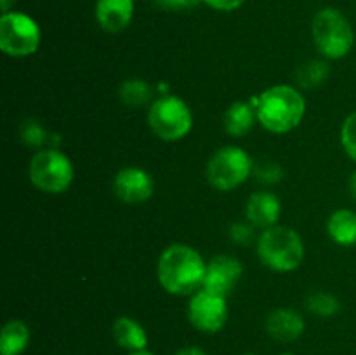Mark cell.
Returning a JSON list of instances; mask_svg holds the SVG:
<instances>
[{
  "instance_id": "cell-19",
  "label": "cell",
  "mask_w": 356,
  "mask_h": 355,
  "mask_svg": "<svg viewBox=\"0 0 356 355\" xmlns=\"http://www.w3.org/2000/svg\"><path fill=\"white\" fill-rule=\"evenodd\" d=\"M118 94H120L122 103L127 104L129 108H141L149 103L153 89L149 84L145 82V80L131 79L127 80V82L122 84Z\"/></svg>"
},
{
  "instance_id": "cell-16",
  "label": "cell",
  "mask_w": 356,
  "mask_h": 355,
  "mask_svg": "<svg viewBox=\"0 0 356 355\" xmlns=\"http://www.w3.org/2000/svg\"><path fill=\"white\" fill-rule=\"evenodd\" d=\"M256 118L257 111L254 104L245 103V101H236V103L229 104L222 122H225V129L229 136L242 138L254 127Z\"/></svg>"
},
{
  "instance_id": "cell-15",
  "label": "cell",
  "mask_w": 356,
  "mask_h": 355,
  "mask_svg": "<svg viewBox=\"0 0 356 355\" xmlns=\"http://www.w3.org/2000/svg\"><path fill=\"white\" fill-rule=\"evenodd\" d=\"M111 334H113L115 343L127 350L129 354L146 350L148 347V334L145 327L131 317H118L111 327Z\"/></svg>"
},
{
  "instance_id": "cell-6",
  "label": "cell",
  "mask_w": 356,
  "mask_h": 355,
  "mask_svg": "<svg viewBox=\"0 0 356 355\" xmlns=\"http://www.w3.org/2000/svg\"><path fill=\"white\" fill-rule=\"evenodd\" d=\"M30 180L45 194H63L73 181L72 160L56 148L42 150L31 159Z\"/></svg>"
},
{
  "instance_id": "cell-12",
  "label": "cell",
  "mask_w": 356,
  "mask_h": 355,
  "mask_svg": "<svg viewBox=\"0 0 356 355\" xmlns=\"http://www.w3.org/2000/svg\"><path fill=\"white\" fill-rule=\"evenodd\" d=\"M134 0H97L96 19L108 33H118L131 24Z\"/></svg>"
},
{
  "instance_id": "cell-33",
  "label": "cell",
  "mask_w": 356,
  "mask_h": 355,
  "mask_svg": "<svg viewBox=\"0 0 356 355\" xmlns=\"http://www.w3.org/2000/svg\"><path fill=\"white\" fill-rule=\"evenodd\" d=\"M243 355H254V354H243Z\"/></svg>"
},
{
  "instance_id": "cell-28",
  "label": "cell",
  "mask_w": 356,
  "mask_h": 355,
  "mask_svg": "<svg viewBox=\"0 0 356 355\" xmlns=\"http://www.w3.org/2000/svg\"><path fill=\"white\" fill-rule=\"evenodd\" d=\"M174 355H207V354L198 347H184L181 348V350H177Z\"/></svg>"
},
{
  "instance_id": "cell-14",
  "label": "cell",
  "mask_w": 356,
  "mask_h": 355,
  "mask_svg": "<svg viewBox=\"0 0 356 355\" xmlns=\"http://www.w3.org/2000/svg\"><path fill=\"white\" fill-rule=\"evenodd\" d=\"M280 198L271 191H256L250 195L245 207V216L249 223L257 228H271L280 218Z\"/></svg>"
},
{
  "instance_id": "cell-31",
  "label": "cell",
  "mask_w": 356,
  "mask_h": 355,
  "mask_svg": "<svg viewBox=\"0 0 356 355\" xmlns=\"http://www.w3.org/2000/svg\"><path fill=\"white\" fill-rule=\"evenodd\" d=\"M129 355H153V354H152V352H148V350H141V352H131Z\"/></svg>"
},
{
  "instance_id": "cell-26",
  "label": "cell",
  "mask_w": 356,
  "mask_h": 355,
  "mask_svg": "<svg viewBox=\"0 0 356 355\" xmlns=\"http://www.w3.org/2000/svg\"><path fill=\"white\" fill-rule=\"evenodd\" d=\"M200 0H155L156 6L163 10H188Z\"/></svg>"
},
{
  "instance_id": "cell-9",
  "label": "cell",
  "mask_w": 356,
  "mask_h": 355,
  "mask_svg": "<svg viewBox=\"0 0 356 355\" xmlns=\"http://www.w3.org/2000/svg\"><path fill=\"white\" fill-rule=\"evenodd\" d=\"M188 319L191 326L202 333L214 334L225 327L228 320V305L226 298L200 289L195 292L188 305Z\"/></svg>"
},
{
  "instance_id": "cell-10",
  "label": "cell",
  "mask_w": 356,
  "mask_h": 355,
  "mask_svg": "<svg viewBox=\"0 0 356 355\" xmlns=\"http://www.w3.org/2000/svg\"><path fill=\"white\" fill-rule=\"evenodd\" d=\"M242 275L243 267L236 258L228 256V254H219L209 261L202 289L226 298L238 284Z\"/></svg>"
},
{
  "instance_id": "cell-23",
  "label": "cell",
  "mask_w": 356,
  "mask_h": 355,
  "mask_svg": "<svg viewBox=\"0 0 356 355\" xmlns=\"http://www.w3.org/2000/svg\"><path fill=\"white\" fill-rule=\"evenodd\" d=\"M254 173H256L257 181H259V183H264V184L280 183L282 178H284V169H282L280 164L270 162V160L257 164L256 169H254Z\"/></svg>"
},
{
  "instance_id": "cell-11",
  "label": "cell",
  "mask_w": 356,
  "mask_h": 355,
  "mask_svg": "<svg viewBox=\"0 0 356 355\" xmlns=\"http://www.w3.org/2000/svg\"><path fill=\"white\" fill-rule=\"evenodd\" d=\"M152 176L139 167H125L115 176L113 190L122 202L127 204H141L153 195Z\"/></svg>"
},
{
  "instance_id": "cell-1",
  "label": "cell",
  "mask_w": 356,
  "mask_h": 355,
  "mask_svg": "<svg viewBox=\"0 0 356 355\" xmlns=\"http://www.w3.org/2000/svg\"><path fill=\"white\" fill-rule=\"evenodd\" d=\"M207 263L186 244L167 247L159 260V281L167 292L188 296L198 292L204 285Z\"/></svg>"
},
{
  "instance_id": "cell-24",
  "label": "cell",
  "mask_w": 356,
  "mask_h": 355,
  "mask_svg": "<svg viewBox=\"0 0 356 355\" xmlns=\"http://www.w3.org/2000/svg\"><path fill=\"white\" fill-rule=\"evenodd\" d=\"M341 143L348 155L356 162V111L344 120L343 129H341Z\"/></svg>"
},
{
  "instance_id": "cell-2",
  "label": "cell",
  "mask_w": 356,
  "mask_h": 355,
  "mask_svg": "<svg viewBox=\"0 0 356 355\" xmlns=\"http://www.w3.org/2000/svg\"><path fill=\"white\" fill-rule=\"evenodd\" d=\"M257 120L277 134L298 127L306 111L305 96L291 86H275L257 97Z\"/></svg>"
},
{
  "instance_id": "cell-30",
  "label": "cell",
  "mask_w": 356,
  "mask_h": 355,
  "mask_svg": "<svg viewBox=\"0 0 356 355\" xmlns=\"http://www.w3.org/2000/svg\"><path fill=\"white\" fill-rule=\"evenodd\" d=\"M16 2V0H2V13L6 14V13H10V6H13V3Z\"/></svg>"
},
{
  "instance_id": "cell-18",
  "label": "cell",
  "mask_w": 356,
  "mask_h": 355,
  "mask_svg": "<svg viewBox=\"0 0 356 355\" xmlns=\"http://www.w3.org/2000/svg\"><path fill=\"white\" fill-rule=\"evenodd\" d=\"M30 343V329L21 320H9L0 334V354L21 355Z\"/></svg>"
},
{
  "instance_id": "cell-7",
  "label": "cell",
  "mask_w": 356,
  "mask_h": 355,
  "mask_svg": "<svg viewBox=\"0 0 356 355\" xmlns=\"http://www.w3.org/2000/svg\"><path fill=\"white\" fill-rule=\"evenodd\" d=\"M252 171V159L238 146H225L211 157L207 164V180L214 188L229 191L240 187Z\"/></svg>"
},
{
  "instance_id": "cell-21",
  "label": "cell",
  "mask_w": 356,
  "mask_h": 355,
  "mask_svg": "<svg viewBox=\"0 0 356 355\" xmlns=\"http://www.w3.org/2000/svg\"><path fill=\"white\" fill-rule=\"evenodd\" d=\"M306 308L313 313V315L323 317V319H329L339 313L341 303L330 292H313L306 298Z\"/></svg>"
},
{
  "instance_id": "cell-17",
  "label": "cell",
  "mask_w": 356,
  "mask_h": 355,
  "mask_svg": "<svg viewBox=\"0 0 356 355\" xmlns=\"http://www.w3.org/2000/svg\"><path fill=\"white\" fill-rule=\"evenodd\" d=\"M327 232L330 239L339 246H355L356 244V212L351 209H339L334 212L327 223Z\"/></svg>"
},
{
  "instance_id": "cell-32",
  "label": "cell",
  "mask_w": 356,
  "mask_h": 355,
  "mask_svg": "<svg viewBox=\"0 0 356 355\" xmlns=\"http://www.w3.org/2000/svg\"><path fill=\"white\" fill-rule=\"evenodd\" d=\"M282 355H294V354H282Z\"/></svg>"
},
{
  "instance_id": "cell-25",
  "label": "cell",
  "mask_w": 356,
  "mask_h": 355,
  "mask_svg": "<svg viewBox=\"0 0 356 355\" xmlns=\"http://www.w3.org/2000/svg\"><path fill=\"white\" fill-rule=\"evenodd\" d=\"M254 237V230L250 228L249 225L245 223H233L229 226V239L233 240L235 244H240V246H245L252 240Z\"/></svg>"
},
{
  "instance_id": "cell-4",
  "label": "cell",
  "mask_w": 356,
  "mask_h": 355,
  "mask_svg": "<svg viewBox=\"0 0 356 355\" xmlns=\"http://www.w3.org/2000/svg\"><path fill=\"white\" fill-rule=\"evenodd\" d=\"M313 42L329 59H341L350 54L355 44L351 23L341 10L327 7L316 13L313 19Z\"/></svg>"
},
{
  "instance_id": "cell-3",
  "label": "cell",
  "mask_w": 356,
  "mask_h": 355,
  "mask_svg": "<svg viewBox=\"0 0 356 355\" xmlns=\"http://www.w3.org/2000/svg\"><path fill=\"white\" fill-rule=\"evenodd\" d=\"M257 254L263 265L275 271H292L305 258L302 240L287 226H271L257 240Z\"/></svg>"
},
{
  "instance_id": "cell-8",
  "label": "cell",
  "mask_w": 356,
  "mask_h": 355,
  "mask_svg": "<svg viewBox=\"0 0 356 355\" xmlns=\"http://www.w3.org/2000/svg\"><path fill=\"white\" fill-rule=\"evenodd\" d=\"M40 45V28L23 13H6L0 19V47L7 56L24 58Z\"/></svg>"
},
{
  "instance_id": "cell-29",
  "label": "cell",
  "mask_w": 356,
  "mask_h": 355,
  "mask_svg": "<svg viewBox=\"0 0 356 355\" xmlns=\"http://www.w3.org/2000/svg\"><path fill=\"white\" fill-rule=\"evenodd\" d=\"M350 194H351V197L356 200V171L351 174V178H350Z\"/></svg>"
},
{
  "instance_id": "cell-13",
  "label": "cell",
  "mask_w": 356,
  "mask_h": 355,
  "mask_svg": "<svg viewBox=\"0 0 356 355\" xmlns=\"http://www.w3.org/2000/svg\"><path fill=\"white\" fill-rule=\"evenodd\" d=\"M305 319L299 312L291 308H278L271 312L266 319V333L273 340L291 343L305 333Z\"/></svg>"
},
{
  "instance_id": "cell-27",
  "label": "cell",
  "mask_w": 356,
  "mask_h": 355,
  "mask_svg": "<svg viewBox=\"0 0 356 355\" xmlns=\"http://www.w3.org/2000/svg\"><path fill=\"white\" fill-rule=\"evenodd\" d=\"M216 10H235L242 6L245 0H200Z\"/></svg>"
},
{
  "instance_id": "cell-5",
  "label": "cell",
  "mask_w": 356,
  "mask_h": 355,
  "mask_svg": "<svg viewBox=\"0 0 356 355\" xmlns=\"http://www.w3.org/2000/svg\"><path fill=\"white\" fill-rule=\"evenodd\" d=\"M148 124L163 141H177L191 131L193 115L181 97L165 94L149 106Z\"/></svg>"
},
{
  "instance_id": "cell-20",
  "label": "cell",
  "mask_w": 356,
  "mask_h": 355,
  "mask_svg": "<svg viewBox=\"0 0 356 355\" xmlns=\"http://www.w3.org/2000/svg\"><path fill=\"white\" fill-rule=\"evenodd\" d=\"M329 77V65L325 61H318V59H313V61L305 63V65L299 68L298 72V82L299 86H302L305 89H315V87L322 86L323 82Z\"/></svg>"
},
{
  "instance_id": "cell-22",
  "label": "cell",
  "mask_w": 356,
  "mask_h": 355,
  "mask_svg": "<svg viewBox=\"0 0 356 355\" xmlns=\"http://www.w3.org/2000/svg\"><path fill=\"white\" fill-rule=\"evenodd\" d=\"M19 138L24 145L33 146V148H38V146L45 145L49 139L47 131L42 124H38L37 120H26L19 129Z\"/></svg>"
}]
</instances>
